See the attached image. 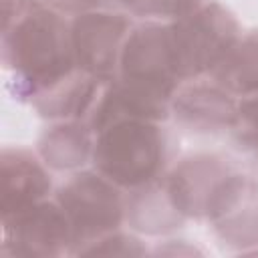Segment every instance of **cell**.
I'll return each instance as SVG.
<instances>
[{
  "mask_svg": "<svg viewBox=\"0 0 258 258\" xmlns=\"http://www.w3.org/2000/svg\"><path fill=\"white\" fill-rule=\"evenodd\" d=\"M2 60L16 97L30 101L77 71L71 22L42 0H4Z\"/></svg>",
  "mask_w": 258,
  "mask_h": 258,
  "instance_id": "obj_1",
  "label": "cell"
},
{
  "mask_svg": "<svg viewBox=\"0 0 258 258\" xmlns=\"http://www.w3.org/2000/svg\"><path fill=\"white\" fill-rule=\"evenodd\" d=\"M93 169L121 189L159 179L167 163V133L159 121L125 117L95 133Z\"/></svg>",
  "mask_w": 258,
  "mask_h": 258,
  "instance_id": "obj_2",
  "label": "cell"
},
{
  "mask_svg": "<svg viewBox=\"0 0 258 258\" xmlns=\"http://www.w3.org/2000/svg\"><path fill=\"white\" fill-rule=\"evenodd\" d=\"M167 24L173 64L181 83L210 77L242 34L236 16L218 2H204Z\"/></svg>",
  "mask_w": 258,
  "mask_h": 258,
  "instance_id": "obj_3",
  "label": "cell"
},
{
  "mask_svg": "<svg viewBox=\"0 0 258 258\" xmlns=\"http://www.w3.org/2000/svg\"><path fill=\"white\" fill-rule=\"evenodd\" d=\"M73 230V254L115 232L125 222V194L97 169L73 171L54 194Z\"/></svg>",
  "mask_w": 258,
  "mask_h": 258,
  "instance_id": "obj_4",
  "label": "cell"
},
{
  "mask_svg": "<svg viewBox=\"0 0 258 258\" xmlns=\"http://www.w3.org/2000/svg\"><path fill=\"white\" fill-rule=\"evenodd\" d=\"M71 224L54 200H42L26 210L2 216V254L52 258L73 254Z\"/></svg>",
  "mask_w": 258,
  "mask_h": 258,
  "instance_id": "obj_5",
  "label": "cell"
},
{
  "mask_svg": "<svg viewBox=\"0 0 258 258\" xmlns=\"http://www.w3.org/2000/svg\"><path fill=\"white\" fill-rule=\"evenodd\" d=\"M133 26L131 14L109 10H87L71 20V40L77 69L101 81L117 75L125 38Z\"/></svg>",
  "mask_w": 258,
  "mask_h": 258,
  "instance_id": "obj_6",
  "label": "cell"
},
{
  "mask_svg": "<svg viewBox=\"0 0 258 258\" xmlns=\"http://www.w3.org/2000/svg\"><path fill=\"white\" fill-rule=\"evenodd\" d=\"M214 234L230 248L246 252L258 246V181L230 171L214 189L206 216Z\"/></svg>",
  "mask_w": 258,
  "mask_h": 258,
  "instance_id": "obj_7",
  "label": "cell"
},
{
  "mask_svg": "<svg viewBox=\"0 0 258 258\" xmlns=\"http://www.w3.org/2000/svg\"><path fill=\"white\" fill-rule=\"evenodd\" d=\"M238 97L226 91L212 77L185 81L177 87L169 115L175 123L194 133L230 131L236 117Z\"/></svg>",
  "mask_w": 258,
  "mask_h": 258,
  "instance_id": "obj_8",
  "label": "cell"
},
{
  "mask_svg": "<svg viewBox=\"0 0 258 258\" xmlns=\"http://www.w3.org/2000/svg\"><path fill=\"white\" fill-rule=\"evenodd\" d=\"M234 167L216 153H196L183 157L171 171L163 173V185L175 210L187 218H204L216 185Z\"/></svg>",
  "mask_w": 258,
  "mask_h": 258,
  "instance_id": "obj_9",
  "label": "cell"
},
{
  "mask_svg": "<svg viewBox=\"0 0 258 258\" xmlns=\"http://www.w3.org/2000/svg\"><path fill=\"white\" fill-rule=\"evenodd\" d=\"M52 179L48 167L24 147H4L0 153V208L2 216L16 214L48 198Z\"/></svg>",
  "mask_w": 258,
  "mask_h": 258,
  "instance_id": "obj_10",
  "label": "cell"
},
{
  "mask_svg": "<svg viewBox=\"0 0 258 258\" xmlns=\"http://www.w3.org/2000/svg\"><path fill=\"white\" fill-rule=\"evenodd\" d=\"M95 133L83 119H62L42 131L36 153L52 171H79L93 157Z\"/></svg>",
  "mask_w": 258,
  "mask_h": 258,
  "instance_id": "obj_11",
  "label": "cell"
},
{
  "mask_svg": "<svg viewBox=\"0 0 258 258\" xmlns=\"http://www.w3.org/2000/svg\"><path fill=\"white\" fill-rule=\"evenodd\" d=\"M103 81L83 73L81 69L73 71L62 81L52 87L36 93L28 103L44 119L62 121V119H87Z\"/></svg>",
  "mask_w": 258,
  "mask_h": 258,
  "instance_id": "obj_12",
  "label": "cell"
},
{
  "mask_svg": "<svg viewBox=\"0 0 258 258\" xmlns=\"http://www.w3.org/2000/svg\"><path fill=\"white\" fill-rule=\"evenodd\" d=\"M125 222L141 234H169L183 226L185 218L171 204L163 179L129 189L125 194Z\"/></svg>",
  "mask_w": 258,
  "mask_h": 258,
  "instance_id": "obj_13",
  "label": "cell"
},
{
  "mask_svg": "<svg viewBox=\"0 0 258 258\" xmlns=\"http://www.w3.org/2000/svg\"><path fill=\"white\" fill-rule=\"evenodd\" d=\"M210 77L238 99L258 93V28L240 34Z\"/></svg>",
  "mask_w": 258,
  "mask_h": 258,
  "instance_id": "obj_14",
  "label": "cell"
},
{
  "mask_svg": "<svg viewBox=\"0 0 258 258\" xmlns=\"http://www.w3.org/2000/svg\"><path fill=\"white\" fill-rule=\"evenodd\" d=\"M117 2L127 14L141 20L171 22L204 4V0H111Z\"/></svg>",
  "mask_w": 258,
  "mask_h": 258,
  "instance_id": "obj_15",
  "label": "cell"
},
{
  "mask_svg": "<svg viewBox=\"0 0 258 258\" xmlns=\"http://www.w3.org/2000/svg\"><path fill=\"white\" fill-rule=\"evenodd\" d=\"M230 135L238 149L258 155V93L238 99Z\"/></svg>",
  "mask_w": 258,
  "mask_h": 258,
  "instance_id": "obj_16",
  "label": "cell"
},
{
  "mask_svg": "<svg viewBox=\"0 0 258 258\" xmlns=\"http://www.w3.org/2000/svg\"><path fill=\"white\" fill-rule=\"evenodd\" d=\"M145 254L147 248L137 236L115 230L85 246L77 256H145Z\"/></svg>",
  "mask_w": 258,
  "mask_h": 258,
  "instance_id": "obj_17",
  "label": "cell"
},
{
  "mask_svg": "<svg viewBox=\"0 0 258 258\" xmlns=\"http://www.w3.org/2000/svg\"><path fill=\"white\" fill-rule=\"evenodd\" d=\"M46 2L48 6H52L54 10L58 12H69V14H81V12H87V10H95L99 8L105 0H42Z\"/></svg>",
  "mask_w": 258,
  "mask_h": 258,
  "instance_id": "obj_18",
  "label": "cell"
},
{
  "mask_svg": "<svg viewBox=\"0 0 258 258\" xmlns=\"http://www.w3.org/2000/svg\"><path fill=\"white\" fill-rule=\"evenodd\" d=\"M153 254H169V256H194V254H202V250H198L196 246L187 244V240H167L165 244H159Z\"/></svg>",
  "mask_w": 258,
  "mask_h": 258,
  "instance_id": "obj_19",
  "label": "cell"
}]
</instances>
